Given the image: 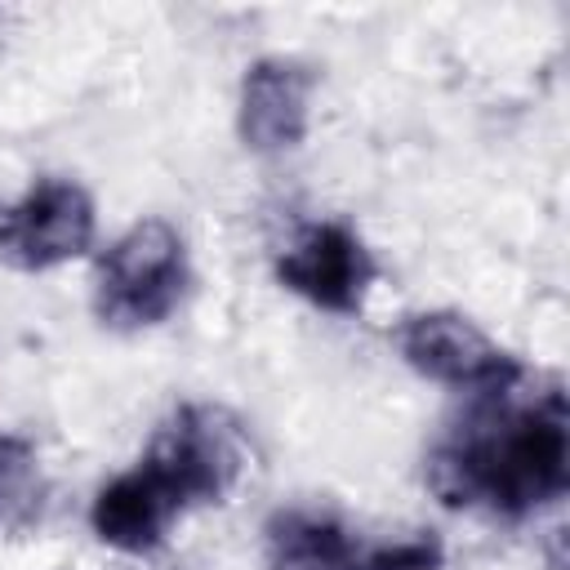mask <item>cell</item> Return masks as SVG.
<instances>
[{
    "instance_id": "1",
    "label": "cell",
    "mask_w": 570,
    "mask_h": 570,
    "mask_svg": "<svg viewBox=\"0 0 570 570\" xmlns=\"http://www.w3.org/2000/svg\"><path fill=\"white\" fill-rule=\"evenodd\" d=\"M454 428L428 459V485L445 508H490L494 517H525L570 485L566 401L548 392L534 405L503 410V396Z\"/></svg>"
},
{
    "instance_id": "2",
    "label": "cell",
    "mask_w": 570,
    "mask_h": 570,
    "mask_svg": "<svg viewBox=\"0 0 570 570\" xmlns=\"http://www.w3.org/2000/svg\"><path fill=\"white\" fill-rule=\"evenodd\" d=\"M187 289V249L165 218L134 223L102 258L94 276V307L102 325L142 330L160 325Z\"/></svg>"
},
{
    "instance_id": "3",
    "label": "cell",
    "mask_w": 570,
    "mask_h": 570,
    "mask_svg": "<svg viewBox=\"0 0 570 570\" xmlns=\"http://www.w3.org/2000/svg\"><path fill=\"white\" fill-rule=\"evenodd\" d=\"M240 463H245V450H240L236 423L223 410L183 405L156 432V441L138 468L174 503V512H187L191 503L223 499L232 490Z\"/></svg>"
},
{
    "instance_id": "4",
    "label": "cell",
    "mask_w": 570,
    "mask_h": 570,
    "mask_svg": "<svg viewBox=\"0 0 570 570\" xmlns=\"http://www.w3.org/2000/svg\"><path fill=\"white\" fill-rule=\"evenodd\" d=\"M441 548L432 539L361 543L343 521L325 512H276L267 521L272 570H432Z\"/></svg>"
},
{
    "instance_id": "5",
    "label": "cell",
    "mask_w": 570,
    "mask_h": 570,
    "mask_svg": "<svg viewBox=\"0 0 570 570\" xmlns=\"http://www.w3.org/2000/svg\"><path fill=\"white\" fill-rule=\"evenodd\" d=\"M396 347L423 379L463 387L472 396H508L521 379L517 356H508L499 343H490L459 312L405 316V325L396 330Z\"/></svg>"
},
{
    "instance_id": "6",
    "label": "cell",
    "mask_w": 570,
    "mask_h": 570,
    "mask_svg": "<svg viewBox=\"0 0 570 570\" xmlns=\"http://www.w3.org/2000/svg\"><path fill=\"white\" fill-rule=\"evenodd\" d=\"M94 240V200L67 178L36 183L18 205L0 214V254L27 272L58 267L85 254Z\"/></svg>"
},
{
    "instance_id": "7",
    "label": "cell",
    "mask_w": 570,
    "mask_h": 570,
    "mask_svg": "<svg viewBox=\"0 0 570 570\" xmlns=\"http://www.w3.org/2000/svg\"><path fill=\"white\" fill-rule=\"evenodd\" d=\"M374 272H379L374 254L343 223H312V227H303L285 245V254L276 258L281 285L294 289L298 298L334 312V316L361 312L365 289L374 285Z\"/></svg>"
},
{
    "instance_id": "8",
    "label": "cell",
    "mask_w": 570,
    "mask_h": 570,
    "mask_svg": "<svg viewBox=\"0 0 570 570\" xmlns=\"http://www.w3.org/2000/svg\"><path fill=\"white\" fill-rule=\"evenodd\" d=\"M312 71L294 58H258L240 80L236 129L254 151H289L307 134Z\"/></svg>"
},
{
    "instance_id": "9",
    "label": "cell",
    "mask_w": 570,
    "mask_h": 570,
    "mask_svg": "<svg viewBox=\"0 0 570 570\" xmlns=\"http://www.w3.org/2000/svg\"><path fill=\"white\" fill-rule=\"evenodd\" d=\"M174 503L147 481L142 468L134 472H120L111 485L98 490L94 508H89V525L94 534L107 543V548H120V552H151L169 521H174Z\"/></svg>"
},
{
    "instance_id": "10",
    "label": "cell",
    "mask_w": 570,
    "mask_h": 570,
    "mask_svg": "<svg viewBox=\"0 0 570 570\" xmlns=\"http://www.w3.org/2000/svg\"><path fill=\"white\" fill-rule=\"evenodd\" d=\"M40 503V468L36 450L22 436L0 432V530L22 525Z\"/></svg>"
}]
</instances>
